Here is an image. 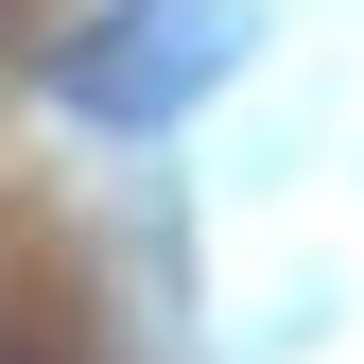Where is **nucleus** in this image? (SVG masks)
Wrapping results in <instances>:
<instances>
[{
  "instance_id": "nucleus-1",
  "label": "nucleus",
  "mask_w": 364,
  "mask_h": 364,
  "mask_svg": "<svg viewBox=\"0 0 364 364\" xmlns=\"http://www.w3.org/2000/svg\"><path fill=\"white\" fill-rule=\"evenodd\" d=\"M225 53H243V0H105L53 53V105L70 122H173L191 87H225Z\"/></svg>"
}]
</instances>
